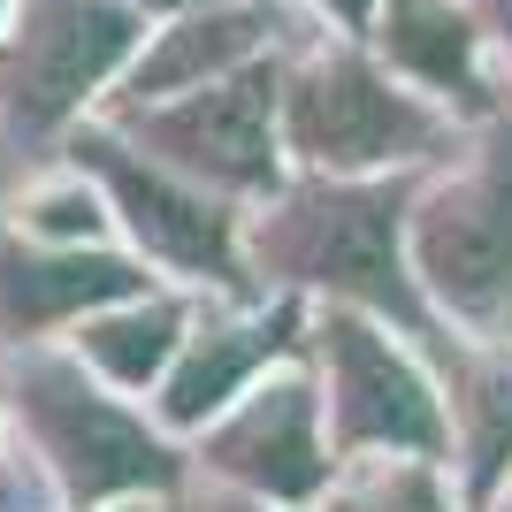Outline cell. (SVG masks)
<instances>
[{
  "instance_id": "cell-1",
  "label": "cell",
  "mask_w": 512,
  "mask_h": 512,
  "mask_svg": "<svg viewBox=\"0 0 512 512\" xmlns=\"http://www.w3.org/2000/svg\"><path fill=\"white\" fill-rule=\"evenodd\" d=\"M406 176H306L268 192L253 230V268L283 276L291 291H329L375 321H398L406 337H428V306L406 253Z\"/></svg>"
},
{
  "instance_id": "cell-2",
  "label": "cell",
  "mask_w": 512,
  "mask_h": 512,
  "mask_svg": "<svg viewBox=\"0 0 512 512\" xmlns=\"http://www.w3.org/2000/svg\"><path fill=\"white\" fill-rule=\"evenodd\" d=\"M436 138H444L436 107L360 46H321L299 69H283V153L306 176L398 169L421 161Z\"/></svg>"
},
{
  "instance_id": "cell-3",
  "label": "cell",
  "mask_w": 512,
  "mask_h": 512,
  "mask_svg": "<svg viewBox=\"0 0 512 512\" xmlns=\"http://www.w3.org/2000/svg\"><path fill=\"white\" fill-rule=\"evenodd\" d=\"M16 406L39 436L46 467L62 474L77 505H115V497H169L184 459L169 428L130 413L85 375V360H31L16 383Z\"/></svg>"
},
{
  "instance_id": "cell-4",
  "label": "cell",
  "mask_w": 512,
  "mask_h": 512,
  "mask_svg": "<svg viewBox=\"0 0 512 512\" xmlns=\"http://www.w3.org/2000/svg\"><path fill=\"white\" fill-rule=\"evenodd\" d=\"M69 169H85L100 184L107 214L130 230V245L161 268H176L184 283H222L230 299H253L245 253H237V214L222 207V192L176 176L169 161H153L146 146H130L115 123H85L69 138Z\"/></svg>"
},
{
  "instance_id": "cell-5",
  "label": "cell",
  "mask_w": 512,
  "mask_h": 512,
  "mask_svg": "<svg viewBox=\"0 0 512 512\" xmlns=\"http://www.w3.org/2000/svg\"><path fill=\"white\" fill-rule=\"evenodd\" d=\"M115 130L222 199L230 192L268 199V192H283V62L253 54L245 69H230V77H214L199 92L115 115Z\"/></svg>"
},
{
  "instance_id": "cell-6",
  "label": "cell",
  "mask_w": 512,
  "mask_h": 512,
  "mask_svg": "<svg viewBox=\"0 0 512 512\" xmlns=\"http://www.w3.org/2000/svg\"><path fill=\"white\" fill-rule=\"evenodd\" d=\"M130 0H16L0 31V107L16 130H62L146 46Z\"/></svg>"
},
{
  "instance_id": "cell-7",
  "label": "cell",
  "mask_w": 512,
  "mask_h": 512,
  "mask_svg": "<svg viewBox=\"0 0 512 512\" xmlns=\"http://www.w3.org/2000/svg\"><path fill=\"white\" fill-rule=\"evenodd\" d=\"M321 383H329V451L367 459V451H413V459H444L451 421L436 406V383L390 344V329L360 306H329L314 321Z\"/></svg>"
},
{
  "instance_id": "cell-8",
  "label": "cell",
  "mask_w": 512,
  "mask_h": 512,
  "mask_svg": "<svg viewBox=\"0 0 512 512\" xmlns=\"http://www.w3.org/2000/svg\"><path fill=\"white\" fill-rule=\"evenodd\" d=\"M413 283L459 314L467 329L512 321V146H497L482 169L451 176L406 214Z\"/></svg>"
},
{
  "instance_id": "cell-9",
  "label": "cell",
  "mask_w": 512,
  "mask_h": 512,
  "mask_svg": "<svg viewBox=\"0 0 512 512\" xmlns=\"http://www.w3.org/2000/svg\"><path fill=\"white\" fill-rule=\"evenodd\" d=\"M199 459L230 490L268 497V505H314L329 490V474H337V451H329V428H321V398L306 375L253 383L230 413H214L199 428Z\"/></svg>"
},
{
  "instance_id": "cell-10",
  "label": "cell",
  "mask_w": 512,
  "mask_h": 512,
  "mask_svg": "<svg viewBox=\"0 0 512 512\" xmlns=\"http://www.w3.org/2000/svg\"><path fill=\"white\" fill-rule=\"evenodd\" d=\"M299 321H306L299 291L268 299L245 321H207L199 337H184V352L169 360V375L153 383V421L169 428V436H199L214 413H230L237 398L260 383V367H276L283 352H291Z\"/></svg>"
},
{
  "instance_id": "cell-11",
  "label": "cell",
  "mask_w": 512,
  "mask_h": 512,
  "mask_svg": "<svg viewBox=\"0 0 512 512\" xmlns=\"http://www.w3.org/2000/svg\"><path fill=\"white\" fill-rule=\"evenodd\" d=\"M276 39V0H207V8H184V16H161V31H146V46L130 54V69L115 77V100H107V123L115 115H138V107H161L176 92H199L214 77H230Z\"/></svg>"
},
{
  "instance_id": "cell-12",
  "label": "cell",
  "mask_w": 512,
  "mask_h": 512,
  "mask_svg": "<svg viewBox=\"0 0 512 512\" xmlns=\"http://www.w3.org/2000/svg\"><path fill=\"white\" fill-rule=\"evenodd\" d=\"M146 268L130 253H100V245H23L0 237V329L8 337H46V329H77L85 314L146 291Z\"/></svg>"
},
{
  "instance_id": "cell-13",
  "label": "cell",
  "mask_w": 512,
  "mask_h": 512,
  "mask_svg": "<svg viewBox=\"0 0 512 512\" xmlns=\"http://www.w3.org/2000/svg\"><path fill=\"white\" fill-rule=\"evenodd\" d=\"M367 46L390 77L421 85L428 100H459L467 115L490 107L482 92V31L459 0H383L367 23Z\"/></svg>"
},
{
  "instance_id": "cell-14",
  "label": "cell",
  "mask_w": 512,
  "mask_h": 512,
  "mask_svg": "<svg viewBox=\"0 0 512 512\" xmlns=\"http://www.w3.org/2000/svg\"><path fill=\"white\" fill-rule=\"evenodd\" d=\"M192 337V306L169 299V291H138V299H115L100 314H85L69 329L77 360L100 375L107 390H153L169 375V360Z\"/></svg>"
},
{
  "instance_id": "cell-15",
  "label": "cell",
  "mask_w": 512,
  "mask_h": 512,
  "mask_svg": "<svg viewBox=\"0 0 512 512\" xmlns=\"http://www.w3.org/2000/svg\"><path fill=\"white\" fill-rule=\"evenodd\" d=\"M459 444H467V490L490 497L512 474V352L459 360Z\"/></svg>"
},
{
  "instance_id": "cell-16",
  "label": "cell",
  "mask_w": 512,
  "mask_h": 512,
  "mask_svg": "<svg viewBox=\"0 0 512 512\" xmlns=\"http://www.w3.org/2000/svg\"><path fill=\"white\" fill-rule=\"evenodd\" d=\"M344 482L329 497V512H459L444 490V467L436 459H413V451H375V459H344Z\"/></svg>"
},
{
  "instance_id": "cell-17",
  "label": "cell",
  "mask_w": 512,
  "mask_h": 512,
  "mask_svg": "<svg viewBox=\"0 0 512 512\" xmlns=\"http://www.w3.org/2000/svg\"><path fill=\"white\" fill-rule=\"evenodd\" d=\"M107 222V199L85 169H69L62 184H39V192L23 199V230L39 237V245H92Z\"/></svg>"
},
{
  "instance_id": "cell-18",
  "label": "cell",
  "mask_w": 512,
  "mask_h": 512,
  "mask_svg": "<svg viewBox=\"0 0 512 512\" xmlns=\"http://www.w3.org/2000/svg\"><path fill=\"white\" fill-rule=\"evenodd\" d=\"M321 16H337L344 31H367V23H375V8H383V0H314Z\"/></svg>"
},
{
  "instance_id": "cell-19",
  "label": "cell",
  "mask_w": 512,
  "mask_h": 512,
  "mask_svg": "<svg viewBox=\"0 0 512 512\" xmlns=\"http://www.w3.org/2000/svg\"><path fill=\"white\" fill-rule=\"evenodd\" d=\"M207 512H283V505H268V497H245V490H214Z\"/></svg>"
},
{
  "instance_id": "cell-20",
  "label": "cell",
  "mask_w": 512,
  "mask_h": 512,
  "mask_svg": "<svg viewBox=\"0 0 512 512\" xmlns=\"http://www.w3.org/2000/svg\"><path fill=\"white\" fill-rule=\"evenodd\" d=\"M138 16H184V8H207V0H130Z\"/></svg>"
},
{
  "instance_id": "cell-21",
  "label": "cell",
  "mask_w": 512,
  "mask_h": 512,
  "mask_svg": "<svg viewBox=\"0 0 512 512\" xmlns=\"http://www.w3.org/2000/svg\"><path fill=\"white\" fill-rule=\"evenodd\" d=\"M115 512H169L161 497H115Z\"/></svg>"
},
{
  "instance_id": "cell-22",
  "label": "cell",
  "mask_w": 512,
  "mask_h": 512,
  "mask_svg": "<svg viewBox=\"0 0 512 512\" xmlns=\"http://www.w3.org/2000/svg\"><path fill=\"white\" fill-rule=\"evenodd\" d=\"M497 16H505V54H512V0H497Z\"/></svg>"
},
{
  "instance_id": "cell-23",
  "label": "cell",
  "mask_w": 512,
  "mask_h": 512,
  "mask_svg": "<svg viewBox=\"0 0 512 512\" xmlns=\"http://www.w3.org/2000/svg\"><path fill=\"white\" fill-rule=\"evenodd\" d=\"M8 8H16V0H0V31H8Z\"/></svg>"
}]
</instances>
